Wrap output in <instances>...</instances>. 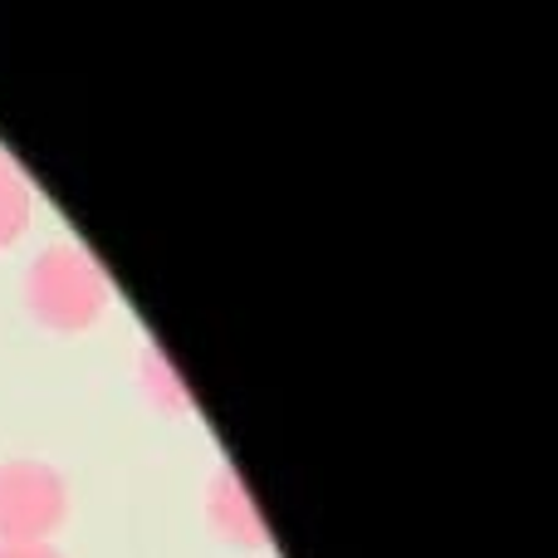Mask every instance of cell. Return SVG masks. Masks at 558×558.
<instances>
[{
	"instance_id": "obj_1",
	"label": "cell",
	"mask_w": 558,
	"mask_h": 558,
	"mask_svg": "<svg viewBox=\"0 0 558 558\" xmlns=\"http://www.w3.org/2000/svg\"><path fill=\"white\" fill-rule=\"evenodd\" d=\"M69 514V485L54 465L15 456L0 461V544H49Z\"/></svg>"
},
{
	"instance_id": "obj_2",
	"label": "cell",
	"mask_w": 558,
	"mask_h": 558,
	"mask_svg": "<svg viewBox=\"0 0 558 558\" xmlns=\"http://www.w3.org/2000/svg\"><path fill=\"white\" fill-rule=\"evenodd\" d=\"M29 294H35V308L49 318V324L78 328L104 308V284H98L94 265L78 260L74 251H54L35 265V279H29Z\"/></svg>"
},
{
	"instance_id": "obj_3",
	"label": "cell",
	"mask_w": 558,
	"mask_h": 558,
	"mask_svg": "<svg viewBox=\"0 0 558 558\" xmlns=\"http://www.w3.org/2000/svg\"><path fill=\"white\" fill-rule=\"evenodd\" d=\"M206 505H211V524L235 544V549H265V524H260L251 495L241 490L235 475H221V481L211 485V500Z\"/></svg>"
},
{
	"instance_id": "obj_4",
	"label": "cell",
	"mask_w": 558,
	"mask_h": 558,
	"mask_svg": "<svg viewBox=\"0 0 558 558\" xmlns=\"http://www.w3.org/2000/svg\"><path fill=\"white\" fill-rule=\"evenodd\" d=\"M25 216H29L25 186H20V177L10 172L5 162H0V245L15 241V235L25 231Z\"/></svg>"
},
{
	"instance_id": "obj_5",
	"label": "cell",
	"mask_w": 558,
	"mask_h": 558,
	"mask_svg": "<svg viewBox=\"0 0 558 558\" xmlns=\"http://www.w3.org/2000/svg\"><path fill=\"white\" fill-rule=\"evenodd\" d=\"M0 558H64L54 544H0Z\"/></svg>"
}]
</instances>
